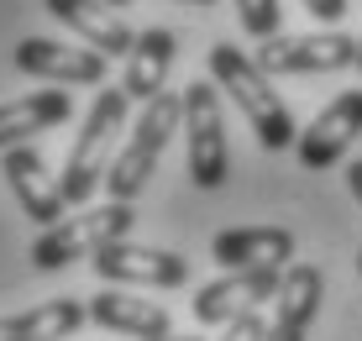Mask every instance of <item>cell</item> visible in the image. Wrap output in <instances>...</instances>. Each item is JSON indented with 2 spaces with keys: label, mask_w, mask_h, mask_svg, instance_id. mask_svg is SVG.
Wrapping results in <instances>:
<instances>
[{
  "label": "cell",
  "mask_w": 362,
  "mask_h": 341,
  "mask_svg": "<svg viewBox=\"0 0 362 341\" xmlns=\"http://www.w3.org/2000/svg\"><path fill=\"white\" fill-rule=\"evenodd\" d=\"M210 79H216L221 95H231V105L247 116V126H252L263 153H284V147L299 142V126L289 116V105L279 100L273 74H263L257 58H247L242 47H231V42H216L210 47Z\"/></svg>",
  "instance_id": "obj_1"
},
{
  "label": "cell",
  "mask_w": 362,
  "mask_h": 341,
  "mask_svg": "<svg viewBox=\"0 0 362 341\" xmlns=\"http://www.w3.org/2000/svg\"><path fill=\"white\" fill-rule=\"evenodd\" d=\"M127 105H132V95L121 90V84H105V90L95 95L90 116L74 132V147L64 158V200L69 205H90L100 195V184L110 179V163L121 153L116 142H121V132H127Z\"/></svg>",
  "instance_id": "obj_2"
},
{
  "label": "cell",
  "mask_w": 362,
  "mask_h": 341,
  "mask_svg": "<svg viewBox=\"0 0 362 341\" xmlns=\"http://www.w3.org/2000/svg\"><path fill=\"white\" fill-rule=\"evenodd\" d=\"M132 226H136L132 200H105V205H84V210H74V216H64L58 226H47V231L32 242V268L58 273V268H69V262H79V258L90 262L100 247L127 242Z\"/></svg>",
  "instance_id": "obj_3"
},
{
  "label": "cell",
  "mask_w": 362,
  "mask_h": 341,
  "mask_svg": "<svg viewBox=\"0 0 362 341\" xmlns=\"http://www.w3.org/2000/svg\"><path fill=\"white\" fill-rule=\"evenodd\" d=\"M184 126V95L163 90L158 100H147L136 126L127 132V147L116 153L110 163V179H105V195L110 200H136L147 189V179L158 173V158H163V147L173 142V132Z\"/></svg>",
  "instance_id": "obj_4"
},
{
  "label": "cell",
  "mask_w": 362,
  "mask_h": 341,
  "mask_svg": "<svg viewBox=\"0 0 362 341\" xmlns=\"http://www.w3.org/2000/svg\"><path fill=\"white\" fill-rule=\"evenodd\" d=\"M184 137H189V179L194 189H221L231 179V142L221 116V84L199 79L184 90Z\"/></svg>",
  "instance_id": "obj_5"
},
{
  "label": "cell",
  "mask_w": 362,
  "mask_h": 341,
  "mask_svg": "<svg viewBox=\"0 0 362 341\" xmlns=\"http://www.w3.org/2000/svg\"><path fill=\"white\" fill-rule=\"evenodd\" d=\"M263 63V74H336V69H352L357 63V37L346 32H305V37H268L263 47L252 53Z\"/></svg>",
  "instance_id": "obj_6"
},
{
  "label": "cell",
  "mask_w": 362,
  "mask_h": 341,
  "mask_svg": "<svg viewBox=\"0 0 362 341\" xmlns=\"http://www.w3.org/2000/svg\"><path fill=\"white\" fill-rule=\"evenodd\" d=\"M100 284H142V289H179L189 284V258L168 247H136V242H110L90 258Z\"/></svg>",
  "instance_id": "obj_7"
},
{
  "label": "cell",
  "mask_w": 362,
  "mask_h": 341,
  "mask_svg": "<svg viewBox=\"0 0 362 341\" xmlns=\"http://www.w3.org/2000/svg\"><path fill=\"white\" fill-rule=\"evenodd\" d=\"M21 74L32 79H58L69 84H105V53H95L90 42H58V37H21L16 53H11Z\"/></svg>",
  "instance_id": "obj_8"
},
{
  "label": "cell",
  "mask_w": 362,
  "mask_h": 341,
  "mask_svg": "<svg viewBox=\"0 0 362 341\" xmlns=\"http://www.w3.org/2000/svg\"><path fill=\"white\" fill-rule=\"evenodd\" d=\"M357 137H362V90H346L299 132L294 153H299V163H305L310 173H326L331 163H341V153L357 142Z\"/></svg>",
  "instance_id": "obj_9"
},
{
  "label": "cell",
  "mask_w": 362,
  "mask_h": 341,
  "mask_svg": "<svg viewBox=\"0 0 362 341\" xmlns=\"http://www.w3.org/2000/svg\"><path fill=\"white\" fill-rule=\"evenodd\" d=\"M284 289V268H242V273H226V279L205 284L194 294V320L199 325H231L236 315L257 310L263 299H279Z\"/></svg>",
  "instance_id": "obj_10"
},
{
  "label": "cell",
  "mask_w": 362,
  "mask_h": 341,
  "mask_svg": "<svg viewBox=\"0 0 362 341\" xmlns=\"http://www.w3.org/2000/svg\"><path fill=\"white\" fill-rule=\"evenodd\" d=\"M0 173H6V184H11V195H16L21 216H32L42 231L69 216L64 179H53V173H47V163H42L37 147H11L6 163H0Z\"/></svg>",
  "instance_id": "obj_11"
},
{
  "label": "cell",
  "mask_w": 362,
  "mask_h": 341,
  "mask_svg": "<svg viewBox=\"0 0 362 341\" xmlns=\"http://www.w3.org/2000/svg\"><path fill=\"white\" fill-rule=\"evenodd\" d=\"M320 299H326V273H320L315 262H289V268H284V289H279V299H273L268 341H310Z\"/></svg>",
  "instance_id": "obj_12"
},
{
  "label": "cell",
  "mask_w": 362,
  "mask_h": 341,
  "mask_svg": "<svg viewBox=\"0 0 362 341\" xmlns=\"http://www.w3.org/2000/svg\"><path fill=\"white\" fill-rule=\"evenodd\" d=\"M210 258H216L226 273H242V268H289V262H294V231H289V226H231V231H216Z\"/></svg>",
  "instance_id": "obj_13"
},
{
  "label": "cell",
  "mask_w": 362,
  "mask_h": 341,
  "mask_svg": "<svg viewBox=\"0 0 362 341\" xmlns=\"http://www.w3.org/2000/svg\"><path fill=\"white\" fill-rule=\"evenodd\" d=\"M42 6H47V16H53L58 27H69L79 42H90L95 53H105V58H127L132 42H136V32L105 0H42Z\"/></svg>",
  "instance_id": "obj_14"
},
{
  "label": "cell",
  "mask_w": 362,
  "mask_h": 341,
  "mask_svg": "<svg viewBox=\"0 0 362 341\" xmlns=\"http://www.w3.org/2000/svg\"><path fill=\"white\" fill-rule=\"evenodd\" d=\"M90 320L105 325V331H121V336H136V341H153V336H168V310L158 299H142V294H127L121 284H105L100 294L90 299Z\"/></svg>",
  "instance_id": "obj_15"
},
{
  "label": "cell",
  "mask_w": 362,
  "mask_h": 341,
  "mask_svg": "<svg viewBox=\"0 0 362 341\" xmlns=\"http://www.w3.org/2000/svg\"><path fill=\"white\" fill-rule=\"evenodd\" d=\"M173 53H179V37H173L168 27H147L136 32L132 53H127V74H121V90H127L132 100H158L168 90V69H173Z\"/></svg>",
  "instance_id": "obj_16"
},
{
  "label": "cell",
  "mask_w": 362,
  "mask_h": 341,
  "mask_svg": "<svg viewBox=\"0 0 362 341\" xmlns=\"http://www.w3.org/2000/svg\"><path fill=\"white\" fill-rule=\"evenodd\" d=\"M69 116H74L69 90H32V95H21V100H6V105H0V153L21 147L37 132L64 126Z\"/></svg>",
  "instance_id": "obj_17"
},
{
  "label": "cell",
  "mask_w": 362,
  "mask_h": 341,
  "mask_svg": "<svg viewBox=\"0 0 362 341\" xmlns=\"http://www.w3.org/2000/svg\"><path fill=\"white\" fill-rule=\"evenodd\" d=\"M90 320L84 299H42L21 315H0V341H64Z\"/></svg>",
  "instance_id": "obj_18"
},
{
  "label": "cell",
  "mask_w": 362,
  "mask_h": 341,
  "mask_svg": "<svg viewBox=\"0 0 362 341\" xmlns=\"http://www.w3.org/2000/svg\"><path fill=\"white\" fill-rule=\"evenodd\" d=\"M236 16H242V27L252 32L257 42L279 37V27H284V6L279 0H236Z\"/></svg>",
  "instance_id": "obj_19"
},
{
  "label": "cell",
  "mask_w": 362,
  "mask_h": 341,
  "mask_svg": "<svg viewBox=\"0 0 362 341\" xmlns=\"http://www.w3.org/2000/svg\"><path fill=\"white\" fill-rule=\"evenodd\" d=\"M216 341H268V320H263V310H247V315H236V320L221 331Z\"/></svg>",
  "instance_id": "obj_20"
},
{
  "label": "cell",
  "mask_w": 362,
  "mask_h": 341,
  "mask_svg": "<svg viewBox=\"0 0 362 341\" xmlns=\"http://www.w3.org/2000/svg\"><path fill=\"white\" fill-rule=\"evenodd\" d=\"M305 11L315 21H326V27H336V21L346 16V0H305Z\"/></svg>",
  "instance_id": "obj_21"
},
{
  "label": "cell",
  "mask_w": 362,
  "mask_h": 341,
  "mask_svg": "<svg viewBox=\"0 0 362 341\" xmlns=\"http://www.w3.org/2000/svg\"><path fill=\"white\" fill-rule=\"evenodd\" d=\"M346 189H352V200L362 205V158H357V163H346Z\"/></svg>",
  "instance_id": "obj_22"
},
{
  "label": "cell",
  "mask_w": 362,
  "mask_h": 341,
  "mask_svg": "<svg viewBox=\"0 0 362 341\" xmlns=\"http://www.w3.org/2000/svg\"><path fill=\"white\" fill-rule=\"evenodd\" d=\"M153 341H210V336H179V331H168V336H153Z\"/></svg>",
  "instance_id": "obj_23"
},
{
  "label": "cell",
  "mask_w": 362,
  "mask_h": 341,
  "mask_svg": "<svg viewBox=\"0 0 362 341\" xmlns=\"http://www.w3.org/2000/svg\"><path fill=\"white\" fill-rule=\"evenodd\" d=\"M357 74H362V32H357Z\"/></svg>",
  "instance_id": "obj_24"
},
{
  "label": "cell",
  "mask_w": 362,
  "mask_h": 341,
  "mask_svg": "<svg viewBox=\"0 0 362 341\" xmlns=\"http://www.w3.org/2000/svg\"><path fill=\"white\" fill-rule=\"evenodd\" d=\"M184 6H216V0H184Z\"/></svg>",
  "instance_id": "obj_25"
},
{
  "label": "cell",
  "mask_w": 362,
  "mask_h": 341,
  "mask_svg": "<svg viewBox=\"0 0 362 341\" xmlns=\"http://www.w3.org/2000/svg\"><path fill=\"white\" fill-rule=\"evenodd\" d=\"M105 6H116V11H121V6H132V0H105Z\"/></svg>",
  "instance_id": "obj_26"
},
{
  "label": "cell",
  "mask_w": 362,
  "mask_h": 341,
  "mask_svg": "<svg viewBox=\"0 0 362 341\" xmlns=\"http://www.w3.org/2000/svg\"><path fill=\"white\" fill-rule=\"evenodd\" d=\"M357 268H362V258H357Z\"/></svg>",
  "instance_id": "obj_27"
}]
</instances>
